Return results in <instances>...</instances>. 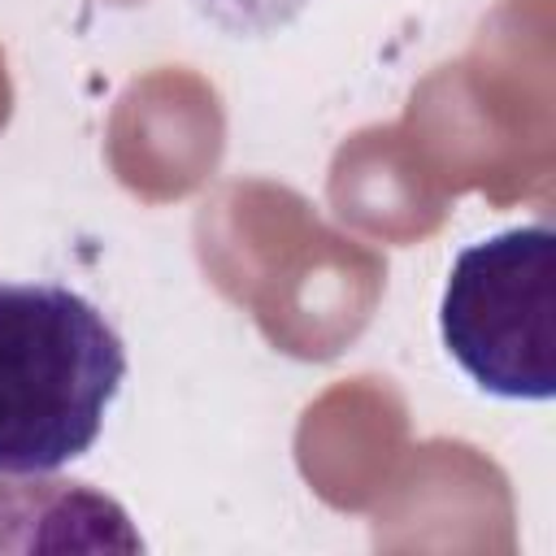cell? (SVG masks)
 <instances>
[{
	"instance_id": "obj_1",
	"label": "cell",
	"mask_w": 556,
	"mask_h": 556,
	"mask_svg": "<svg viewBox=\"0 0 556 556\" xmlns=\"http://www.w3.org/2000/svg\"><path fill=\"white\" fill-rule=\"evenodd\" d=\"M126 382V343L83 291L0 282V473H52L91 452Z\"/></svg>"
},
{
	"instance_id": "obj_2",
	"label": "cell",
	"mask_w": 556,
	"mask_h": 556,
	"mask_svg": "<svg viewBox=\"0 0 556 556\" xmlns=\"http://www.w3.org/2000/svg\"><path fill=\"white\" fill-rule=\"evenodd\" d=\"M439 339L495 400L547 404L556 395V235L547 222L460 248L439 295Z\"/></svg>"
}]
</instances>
